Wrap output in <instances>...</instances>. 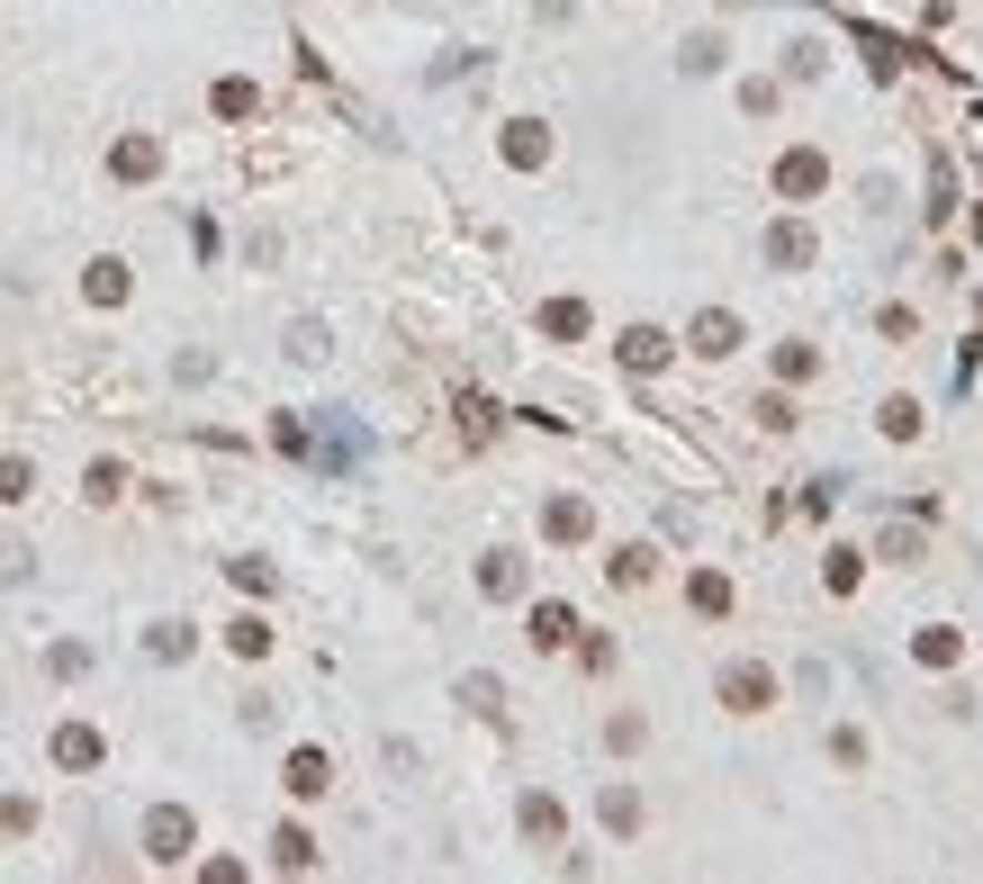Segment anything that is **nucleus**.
Returning a JSON list of instances; mask_svg holds the SVG:
<instances>
[{"label": "nucleus", "instance_id": "f257e3e1", "mask_svg": "<svg viewBox=\"0 0 983 884\" xmlns=\"http://www.w3.org/2000/svg\"><path fill=\"white\" fill-rule=\"evenodd\" d=\"M145 857H154V866H181V857H190V812H181V803H163L154 822H145Z\"/></svg>", "mask_w": 983, "mask_h": 884}, {"label": "nucleus", "instance_id": "f03ea898", "mask_svg": "<svg viewBox=\"0 0 983 884\" xmlns=\"http://www.w3.org/2000/svg\"><path fill=\"white\" fill-rule=\"evenodd\" d=\"M722 704L731 713H767V704H777V677H767V668H722Z\"/></svg>", "mask_w": 983, "mask_h": 884}, {"label": "nucleus", "instance_id": "7ed1b4c3", "mask_svg": "<svg viewBox=\"0 0 983 884\" xmlns=\"http://www.w3.org/2000/svg\"><path fill=\"white\" fill-rule=\"evenodd\" d=\"M54 768H100V731L91 722H63L54 731Z\"/></svg>", "mask_w": 983, "mask_h": 884}, {"label": "nucleus", "instance_id": "20e7f679", "mask_svg": "<svg viewBox=\"0 0 983 884\" xmlns=\"http://www.w3.org/2000/svg\"><path fill=\"white\" fill-rule=\"evenodd\" d=\"M821 181H830V163H821V154H786V163H777V190H786V199H812Z\"/></svg>", "mask_w": 983, "mask_h": 884}, {"label": "nucleus", "instance_id": "39448f33", "mask_svg": "<svg viewBox=\"0 0 983 884\" xmlns=\"http://www.w3.org/2000/svg\"><path fill=\"white\" fill-rule=\"evenodd\" d=\"M622 362H631V370H659V362H668V334H659V325H631V334H622Z\"/></svg>", "mask_w": 983, "mask_h": 884}, {"label": "nucleus", "instance_id": "423d86ee", "mask_svg": "<svg viewBox=\"0 0 983 884\" xmlns=\"http://www.w3.org/2000/svg\"><path fill=\"white\" fill-rule=\"evenodd\" d=\"M109 163H118V181H145V172H154L163 154H154V135H126V145H118Z\"/></svg>", "mask_w": 983, "mask_h": 884}, {"label": "nucleus", "instance_id": "0eeeda50", "mask_svg": "<svg viewBox=\"0 0 983 884\" xmlns=\"http://www.w3.org/2000/svg\"><path fill=\"white\" fill-rule=\"evenodd\" d=\"M325 785H334L325 750H298V759H290V794H325Z\"/></svg>", "mask_w": 983, "mask_h": 884}, {"label": "nucleus", "instance_id": "6e6552de", "mask_svg": "<svg viewBox=\"0 0 983 884\" xmlns=\"http://www.w3.org/2000/svg\"><path fill=\"white\" fill-rule=\"evenodd\" d=\"M731 344H740V325H731L722 307H713V316H695V353H731Z\"/></svg>", "mask_w": 983, "mask_h": 884}, {"label": "nucleus", "instance_id": "1a4fd4ad", "mask_svg": "<svg viewBox=\"0 0 983 884\" xmlns=\"http://www.w3.org/2000/svg\"><path fill=\"white\" fill-rule=\"evenodd\" d=\"M533 641H541V650L569 641V604H533Z\"/></svg>", "mask_w": 983, "mask_h": 884}, {"label": "nucleus", "instance_id": "9d476101", "mask_svg": "<svg viewBox=\"0 0 983 884\" xmlns=\"http://www.w3.org/2000/svg\"><path fill=\"white\" fill-rule=\"evenodd\" d=\"M541 154H550L541 126H515V135H506V163H541Z\"/></svg>", "mask_w": 983, "mask_h": 884}, {"label": "nucleus", "instance_id": "9b49d317", "mask_svg": "<svg viewBox=\"0 0 983 884\" xmlns=\"http://www.w3.org/2000/svg\"><path fill=\"white\" fill-rule=\"evenodd\" d=\"M91 298H100V307L126 298V271H118V262H91Z\"/></svg>", "mask_w": 983, "mask_h": 884}, {"label": "nucleus", "instance_id": "f8f14e48", "mask_svg": "<svg viewBox=\"0 0 983 884\" xmlns=\"http://www.w3.org/2000/svg\"><path fill=\"white\" fill-rule=\"evenodd\" d=\"M524 831H533V840H559V803H550V794L524 803Z\"/></svg>", "mask_w": 983, "mask_h": 884}, {"label": "nucleus", "instance_id": "ddd939ff", "mask_svg": "<svg viewBox=\"0 0 983 884\" xmlns=\"http://www.w3.org/2000/svg\"><path fill=\"white\" fill-rule=\"evenodd\" d=\"M271 849H280V866H316V840H307V831H298V822H290V831H280V840H271Z\"/></svg>", "mask_w": 983, "mask_h": 884}, {"label": "nucleus", "instance_id": "4468645a", "mask_svg": "<svg viewBox=\"0 0 983 884\" xmlns=\"http://www.w3.org/2000/svg\"><path fill=\"white\" fill-rule=\"evenodd\" d=\"M767 253H777V262H812V235H803V226H777V235H767Z\"/></svg>", "mask_w": 983, "mask_h": 884}, {"label": "nucleus", "instance_id": "2eb2a0df", "mask_svg": "<svg viewBox=\"0 0 983 884\" xmlns=\"http://www.w3.org/2000/svg\"><path fill=\"white\" fill-rule=\"evenodd\" d=\"M550 532H559V541H578V532H587V506H578V497H559V506H550Z\"/></svg>", "mask_w": 983, "mask_h": 884}, {"label": "nucleus", "instance_id": "dca6fc26", "mask_svg": "<svg viewBox=\"0 0 983 884\" xmlns=\"http://www.w3.org/2000/svg\"><path fill=\"white\" fill-rule=\"evenodd\" d=\"M541 325H550V334H587V307H578V298H559V307H541Z\"/></svg>", "mask_w": 983, "mask_h": 884}, {"label": "nucleus", "instance_id": "f3484780", "mask_svg": "<svg viewBox=\"0 0 983 884\" xmlns=\"http://www.w3.org/2000/svg\"><path fill=\"white\" fill-rule=\"evenodd\" d=\"M217 118H253V82H217Z\"/></svg>", "mask_w": 983, "mask_h": 884}, {"label": "nucleus", "instance_id": "a211bd4d", "mask_svg": "<svg viewBox=\"0 0 983 884\" xmlns=\"http://www.w3.org/2000/svg\"><path fill=\"white\" fill-rule=\"evenodd\" d=\"M911 650H921L930 668H947V659H956V632H921V641H911Z\"/></svg>", "mask_w": 983, "mask_h": 884}, {"label": "nucleus", "instance_id": "6ab92c4d", "mask_svg": "<svg viewBox=\"0 0 983 884\" xmlns=\"http://www.w3.org/2000/svg\"><path fill=\"white\" fill-rule=\"evenodd\" d=\"M28 497V460H0V506H19Z\"/></svg>", "mask_w": 983, "mask_h": 884}, {"label": "nucleus", "instance_id": "aec40b11", "mask_svg": "<svg viewBox=\"0 0 983 884\" xmlns=\"http://www.w3.org/2000/svg\"><path fill=\"white\" fill-rule=\"evenodd\" d=\"M226 641H235V650H244V659H262V650H271V632H262V623H253V614H244V623H235V632H226Z\"/></svg>", "mask_w": 983, "mask_h": 884}]
</instances>
